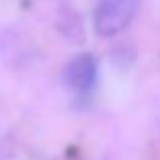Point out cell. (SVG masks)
<instances>
[{
  "label": "cell",
  "mask_w": 160,
  "mask_h": 160,
  "mask_svg": "<svg viewBox=\"0 0 160 160\" xmlns=\"http://www.w3.org/2000/svg\"><path fill=\"white\" fill-rule=\"evenodd\" d=\"M140 0H99L93 12V28L99 37L120 35L136 16Z\"/></svg>",
  "instance_id": "obj_1"
},
{
  "label": "cell",
  "mask_w": 160,
  "mask_h": 160,
  "mask_svg": "<svg viewBox=\"0 0 160 160\" xmlns=\"http://www.w3.org/2000/svg\"><path fill=\"white\" fill-rule=\"evenodd\" d=\"M65 81L71 89L81 91V93L93 89L98 83V61L93 55L81 53L71 59L65 69Z\"/></svg>",
  "instance_id": "obj_2"
}]
</instances>
